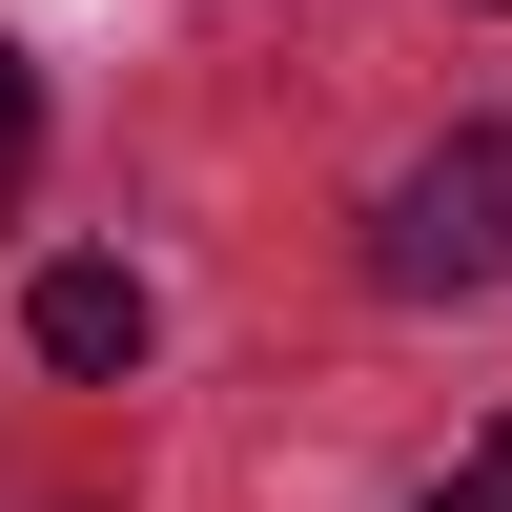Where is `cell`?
Wrapping results in <instances>:
<instances>
[{
    "instance_id": "obj_1",
    "label": "cell",
    "mask_w": 512,
    "mask_h": 512,
    "mask_svg": "<svg viewBox=\"0 0 512 512\" xmlns=\"http://www.w3.org/2000/svg\"><path fill=\"white\" fill-rule=\"evenodd\" d=\"M369 287L451 308V287H512V123H451L390 205H369Z\"/></svg>"
},
{
    "instance_id": "obj_2",
    "label": "cell",
    "mask_w": 512,
    "mask_h": 512,
    "mask_svg": "<svg viewBox=\"0 0 512 512\" xmlns=\"http://www.w3.org/2000/svg\"><path fill=\"white\" fill-rule=\"evenodd\" d=\"M21 349L82 369V390H103V369H144V267H103V246H82V267H41V287H21Z\"/></svg>"
},
{
    "instance_id": "obj_3",
    "label": "cell",
    "mask_w": 512,
    "mask_h": 512,
    "mask_svg": "<svg viewBox=\"0 0 512 512\" xmlns=\"http://www.w3.org/2000/svg\"><path fill=\"white\" fill-rule=\"evenodd\" d=\"M21 164H41V82L0 62V185H21Z\"/></svg>"
},
{
    "instance_id": "obj_4",
    "label": "cell",
    "mask_w": 512,
    "mask_h": 512,
    "mask_svg": "<svg viewBox=\"0 0 512 512\" xmlns=\"http://www.w3.org/2000/svg\"><path fill=\"white\" fill-rule=\"evenodd\" d=\"M431 512H512V431H492V451H472V472H451Z\"/></svg>"
}]
</instances>
